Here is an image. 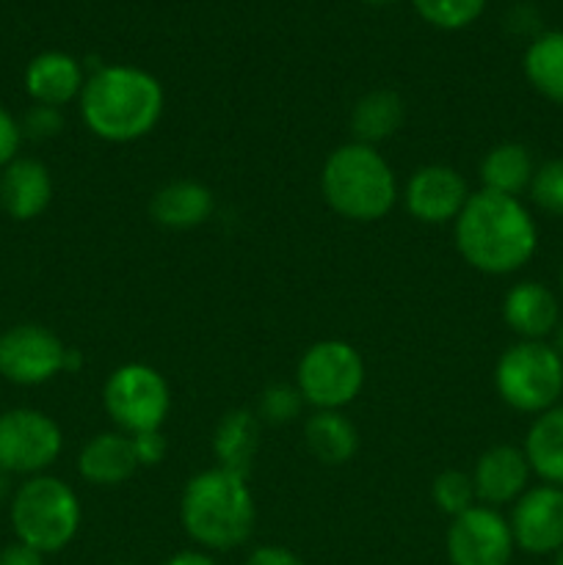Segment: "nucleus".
Here are the masks:
<instances>
[{
  "instance_id": "nucleus-5",
  "label": "nucleus",
  "mask_w": 563,
  "mask_h": 565,
  "mask_svg": "<svg viewBox=\"0 0 563 565\" xmlns=\"http://www.w3.org/2000/svg\"><path fill=\"white\" fill-rule=\"evenodd\" d=\"M11 530L17 541L42 555H55L75 541L83 511L77 494L59 478H28L11 497Z\"/></svg>"
},
{
  "instance_id": "nucleus-39",
  "label": "nucleus",
  "mask_w": 563,
  "mask_h": 565,
  "mask_svg": "<svg viewBox=\"0 0 563 565\" xmlns=\"http://www.w3.org/2000/svg\"><path fill=\"white\" fill-rule=\"evenodd\" d=\"M114 565H136V563H114Z\"/></svg>"
},
{
  "instance_id": "nucleus-17",
  "label": "nucleus",
  "mask_w": 563,
  "mask_h": 565,
  "mask_svg": "<svg viewBox=\"0 0 563 565\" xmlns=\"http://www.w3.org/2000/svg\"><path fill=\"white\" fill-rule=\"evenodd\" d=\"M83 83L86 77H83L81 61L59 50L39 53L25 70V92L33 105L64 108L66 103L81 97Z\"/></svg>"
},
{
  "instance_id": "nucleus-30",
  "label": "nucleus",
  "mask_w": 563,
  "mask_h": 565,
  "mask_svg": "<svg viewBox=\"0 0 563 565\" xmlns=\"http://www.w3.org/2000/svg\"><path fill=\"white\" fill-rule=\"evenodd\" d=\"M20 127L22 136L33 138V141H47L64 130V114H61V108H50V105H33Z\"/></svg>"
},
{
  "instance_id": "nucleus-7",
  "label": "nucleus",
  "mask_w": 563,
  "mask_h": 565,
  "mask_svg": "<svg viewBox=\"0 0 563 565\" xmlns=\"http://www.w3.org/2000/svg\"><path fill=\"white\" fill-rule=\"evenodd\" d=\"M103 406L121 434L160 430L171 412L169 381L149 364H121L105 381Z\"/></svg>"
},
{
  "instance_id": "nucleus-34",
  "label": "nucleus",
  "mask_w": 563,
  "mask_h": 565,
  "mask_svg": "<svg viewBox=\"0 0 563 565\" xmlns=\"http://www.w3.org/2000/svg\"><path fill=\"white\" fill-rule=\"evenodd\" d=\"M0 565H44V555L42 552L31 550L28 544L14 541V544L0 550Z\"/></svg>"
},
{
  "instance_id": "nucleus-36",
  "label": "nucleus",
  "mask_w": 563,
  "mask_h": 565,
  "mask_svg": "<svg viewBox=\"0 0 563 565\" xmlns=\"http://www.w3.org/2000/svg\"><path fill=\"white\" fill-rule=\"evenodd\" d=\"M552 348H555V351H557V356L563 359V318L557 320L555 331H552Z\"/></svg>"
},
{
  "instance_id": "nucleus-28",
  "label": "nucleus",
  "mask_w": 563,
  "mask_h": 565,
  "mask_svg": "<svg viewBox=\"0 0 563 565\" xmlns=\"http://www.w3.org/2000/svg\"><path fill=\"white\" fill-rule=\"evenodd\" d=\"M304 395L298 392L296 384H270L268 390L259 395V408L257 417L259 423L268 425H290L293 419H298L304 408Z\"/></svg>"
},
{
  "instance_id": "nucleus-13",
  "label": "nucleus",
  "mask_w": 563,
  "mask_h": 565,
  "mask_svg": "<svg viewBox=\"0 0 563 565\" xmlns=\"http://www.w3.org/2000/svg\"><path fill=\"white\" fill-rule=\"evenodd\" d=\"M469 191L456 169L442 163L423 166L403 188L406 213L419 224H450L467 204Z\"/></svg>"
},
{
  "instance_id": "nucleus-12",
  "label": "nucleus",
  "mask_w": 563,
  "mask_h": 565,
  "mask_svg": "<svg viewBox=\"0 0 563 565\" xmlns=\"http://www.w3.org/2000/svg\"><path fill=\"white\" fill-rule=\"evenodd\" d=\"M511 533L517 550L528 555H555L563 546V489L535 486L513 502Z\"/></svg>"
},
{
  "instance_id": "nucleus-29",
  "label": "nucleus",
  "mask_w": 563,
  "mask_h": 565,
  "mask_svg": "<svg viewBox=\"0 0 563 565\" xmlns=\"http://www.w3.org/2000/svg\"><path fill=\"white\" fill-rule=\"evenodd\" d=\"M530 196L544 213L563 218V158H552L535 169Z\"/></svg>"
},
{
  "instance_id": "nucleus-40",
  "label": "nucleus",
  "mask_w": 563,
  "mask_h": 565,
  "mask_svg": "<svg viewBox=\"0 0 563 565\" xmlns=\"http://www.w3.org/2000/svg\"><path fill=\"white\" fill-rule=\"evenodd\" d=\"M561 287H563V268H561Z\"/></svg>"
},
{
  "instance_id": "nucleus-27",
  "label": "nucleus",
  "mask_w": 563,
  "mask_h": 565,
  "mask_svg": "<svg viewBox=\"0 0 563 565\" xmlns=\"http://www.w3.org/2000/svg\"><path fill=\"white\" fill-rule=\"evenodd\" d=\"M417 14L442 31H458L472 25L484 11L486 0H412Z\"/></svg>"
},
{
  "instance_id": "nucleus-8",
  "label": "nucleus",
  "mask_w": 563,
  "mask_h": 565,
  "mask_svg": "<svg viewBox=\"0 0 563 565\" xmlns=\"http://www.w3.org/2000/svg\"><path fill=\"white\" fill-rule=\"evenodd\" d=\"M296 386L318 412H340L364 386V362L351 342L323 340L307 348L296 367Z\"/></svg>"
},
{
  "instance_id": "nucleus-15",
  "label": "nucleus",
  "mask_w": 563,
  "mask_h": 565,
  "mask_svg": "<svg viewBox=\"0 0 563 565\" xmlns=\"http://www.w3.org/2000/svg\"><path fill=\"white\" fill-rule=\"evenodd\" d=\"M53 180L47 166L33 158H17L0 171V207L14 221H33L50 207Z\"/></svg>"
},
{
  "instance_id": "nucleus-33",
  "label": "nucleus",
  "mask_w": 563,
  "mask_h": 565,
  "mask_svg": "<svg viewBox=\"0 0 563 565\" xmlns=\"http://www.w3.org/2000/svg\"><path fill=\"white\" fill-rule=\"evenodd\" d=\"M243 565H307V563H304L296 552L285 550V546L265 544V546H257Z\"/></svg>"
},
{
  "instance_id": "nucleus-6",
  "label": "nucleus",
  "mask_w": 563,
  "mask_h": 565,
  "mask_svg": "<svg viewBox=\"0 0 563 565\" xmlns=\"http://www.w3.org/2000/svg\"><path fill=\"white\" fill-rule=\"evenodd\" d=\"M495 390L508 408L544 414L563 395V359L544 340H519L495 367Z\"/></svg>"
},
{
  "instance_id": "nucleus-31",
  "label": "nucleus",
  "mask_w": 563,
  "mask_h": 565,
  "mask_svg": "<svg viewBox=\"0 0 563 565\" xmlns=\"http://www.w3.org/2000/svg\"><path fill=\"white\" fill-rule=\"evenodd\" d=\"M132 447H136L138 467H158L166 458L169 450V441L160 430H144V434L132 436Z\"/></svg>"
},
{
  "instance_id": "nucleus-23",
  "label": "nucleus",
  "mask_w": 563,
  "mask_h": 565,
  "mask_svg": "<svg viewBox=\"0 0 563 565\" xmlns=\"http://www.w3.org/2000/svg\"><path fill=\"white\" fill-rule=\"evenodd\" d=\"M535 163L533 154L524 143L506 141L491 147L480 160V180H484V191L502 193V196H517L522 191H530L533 182Z\"/></svg>"
},
{
  "instance_id": "nucleus-20",
  "label": "nucleus",
  "mask_w": 563,
  "mask_h": 565,
  "mask_svg": "<svg viewBox=\"0 0 563 565\" xmlns=\"http://www.w3.org/2000/svg\"><path fill=\"white\" fill-rule=\"evenodd\" d=\"M213 452L221 469L246 478L259 452V417L248 408H232L213 430Z\"/></svg>"
},
{
  "instance_id": "nucleus-24",
  "label": "nucleus",
  "mask_w": 563,
  "mask_h": 565,
  "mask_svg": "<svg viewBox=\"0 0 563 565\" xmlns=\"http://www.w3.org/2000/svg\"><path fill=\"white\" fill-rule=\"evenodd\" d=\"M403 116H406V108H403L401 94L392 92V88H375V92L359 97L353 105L351 132L357 143L375 147V143L386 141L401 130Z\"/></svg>"
},
{
  "instance_id": "nucleus-21",
  "label": "nucleus",
  "mask_w": 563,
  "mask_h": 565,
  "mask_svg": "<svg viewBox=\"0 0 563 565\" xmlns=\"http://www.w3.org/2000/svg\"><path fill=\"white\" fill-rule=\"evenodd\" d=\"M522 450L535 478L563 489V403L533 419Z\"/></svg>"
},
{
  "instance_id": "nucleus-11",
  "label": "nucleus",
  "mask_w": 563,
  "mask_h": 565,
  "mask_svg": "<svg viewBox=\"0 0 563 565\" xmlns=\"http://www.w3.org/2000/svg\"><path fill=\"white\" fill-rule=\"evenodd\" d=\"M450 565H508L513 557V533L497 508L475 505L450 519L445 539Z\"/></svg>"
},
{
  "instance_id": "nucleus-26",
  "label": "nucleus",
  "mask_w": 563,
  "mask_h": 565,
  "mask_svg": "<svg viewBox=\"0 0 563 565\" xmlns=\"http://www.w3.org/2000/svg\"><path fill=\"white\" fill-rule=\"evenodd\" d=\"M431 500L447 516H461L464 511L475 508L478 497H475L472 475L458 472V469H447V472L436 475L431 483Z\"/></svg>"
},
{
  "instance_id": "nucleus-25",
  "label": "nucleus",
  "mask_w": 563,
  "mask_h": 565,
  "mask_svg": "<svg viewBox=\"0 0 563 565\" xmlns=\"http://www.w3.org/2000/svg\"><path fill=\"white\" fill-rule=\"evenodd\" d=\"M524 77L550 103L563 105V31H546L524 50Z\"/></svg>"
},
{
  "instance_id": "nucleus-18",
  "label": "nucleus",
  "mask_w": 563,
  "mask_h": 565,
  "mask_svg": "<svg viewBox=\"0 0 563 565\" xmlns=\"http://www.w3.org/2000/svg\"><path fill=\"white\" fill-rule=\"evenodd\" d=\"M77 472L92 486H121L138 472L132 436L121 430L97 434L83 445L77 456Z\"/></svg>"
},
{
  "instance_id": "nucleus-19",
  "label": "nucleus",
  "mask_w": 563,
  "mask_h": 565,
  "mask_svg": "<svg viewBox=\"0 0 563 565\" xmlns=\"http://www.w3.org/2000/svg\"><path fill=\"white\" fill-rule=\"evenodd\" d=\"M215 199L208 185L196 180H174L158 188L149 202V215L166 230H193L213 215Z\"/></svg>"
},
{
  "instance_id": "nucleus-35",
  "label": "nucleus",
  "mask_w": 563,
  "mask_h": 565,
  "mask_svg": "<svg viewBox=\"0 0 563 565\" xmlns=\"http://www.w3.org/2000/svg\"><path fill=\"white\" fill-rule=\"evenodd\" d=\"M163 565H219V563H215V557H210L208 552L185 550V552H177V555H171Z\"/></svg>"
},
{
  "instance_id": "nucleus-22",
  "label": "nucleus",
  "mask_w": 563,
  "mask_h": 565,
  "mask_svg": "<svg viewBox=\"0 0 563 565\" xmlns=\"http://www.w3.org/2000/svg\"><path fill=\"white\" fill-rule=\"evenodd\" d=\"M304 445L326 467H342L359 450V430L342 412H315L304 425Z\"/></svg>"
},
{
  "instance_id": "nucleus-10",
  "label": "nucleus",
  "mask_w": 563,
  "mask_h": 565,
  "mask_svg": "<svg viewBox=\"0 0 563 565\" xmlns=\"http://www.w3.org/2000/svg\"><path fill=\"white\" fill-rule=\"evenodd\" d=\"M70 348L39 323L11 326L0 334V375L17 386H39L64 373Z\"/></svg>"
},
{
  "instance_id": "nucleus-3",
  "label": "nucleus",
  "mask_w": 563,
  "mask_h": 565,
  "mask_svg": "<svg viewBox=\"0 0 563 565\" xmlns=\"http://www.w3.org/2000/svg\"><path fill=\"white\" fill-rule=\"evenodd\" d=\"M180 522L188 539L210 552L246 544L257 524V505L246 478L230 469H204L182 489Z\"/></svg>"
},
{
  "instance_id": "nucleus-2",
  "label": "nucleus",
  "mask_w": 563,
  "mask_h": 565,
  "mask_svg": "<svg viewBox=\"0 0 563 565\" xmlns=\"http://www.w3.org/2000/svg\"><path fill=\"white\" fill-rule=\"evenodd\" d=\"M81 116L88 130L110 143H130L149 136L163 116V86L147 70L108 64L86 77Z\"/></svg>"
},
{
  "instance_id": "nucleus-38",
  "label": "nucleus",
  "mask_w": 563,
  "mask_h": 565,
  "mask_svg": "<svg viewBox=\"0 0 563 565\" xmlns=\"http://www.w3.org/2000/svg\"><path fill=\"white\" fill-rule=\"evenodd\" d=\"M364 3H392V0H364Z\"/></svg>"
},
{
  "instance_id": "nucleus-9",
  "label": "nucleus",
  "mask_w": 563,
  "mask_h": 565,
  "mask_svg": "<svg viewBox=\"0 0 563 565\" xmlns=\"http://www.w3.org/2000/svg\"><path fill=\"white\" fill-rule=\"evenodd\" d=\"M64 450L59 423L36 408H11L0 414V472L36 478L53 467Z\"/></svg>"
},
{
  "instance_id": "nucleus-14",
  "label": "nucleus",
  "mask_w": 563,
  "mask_h": 565,
  "mask_svg": "<svg viewBox=\"0 0 563 565\" xmlns=\"http://www.w3.org/2000/svg\"><path fill=\"white\" fill-rule=\"evenodd\" d=\"M530 463L522 447L495 445L478 458L472 469V486L478 502L489 508L511 505L528 491Z\"/></svg>"
},
{
  "instance_id": "nucleus-16",
  "label": "nucleus",
  "mask_w": 563,
  "mask_h": 565,
  "mask_svg": "<svg viewBox=\"0 0 563 565\" xmlns=\"http://www.w3.org/2000/svg\"><path fill=\"white\" fill-rule=\"evenodd\" d=\"M502 320L522 340H544L561 320L555 292L541 281H519L502 298Z\"/></svg>"
},
{
  "instance_id": "nucleus-32",
  "label": "nucleus",
  "mask_w": 563,
  "mask_h": 565,
  "mask_svg": "<svg viewBox=\"0 0 563 565\" xmlns=\"http://www.w3.org/2000/svg\"><path fill=\"white\" fill-rule=\"evenodd\" d=\"M20 143H22V127L9 110L0 105V171L17 160V152H20Z\"/></svg>"
},
{
  "instance_id": "nucleus-4",
  "label": "nucleus",
  "mask_w": 563,
  "mask_h": 565,
  "mask_svg": "<svg viewBox=\"0 0 563 565\" xmlns=\"http://www.w3.org/2000/svg\"><path fill=\"white\" fill-rule=\"evenodd\" d=\"M320 191L337 215L359 224L381 221L397 202L395 171L368 143H342L320 171Z\"/></svg>"
},
{
  "instance_id": "nucleus-1",
  "label": "nucleus",
  "mask_w": 563,
  "mask_h": 565,
  "mask_svg": "<svg viewBox=\"0 0 563 565\" xmlns=\"http://www.w3.org/2000/svg\"><path fill=\"white\" fill-rule=\"evenodd\" d=\"M456 248L469 268L486 276L522 270L539 248V230L517 196H502L480 188L453 221Z\"/></svg>"
},
{
  "instance_id": "nucleus-37",
  "label": "nucleus",
  "mask_w": 563,
  "mask_h": 565,
  "mask_svg": "<svg viewBox=\"0 0 563 565\" xmlns=\"http://www.w3.org/2000/svg\"><path fill=\"white\" fill-rule=\"evenodd\" d=\"M552 565H563V546L555 552V555H552Z\"/></svg>"
}]
</instances>
